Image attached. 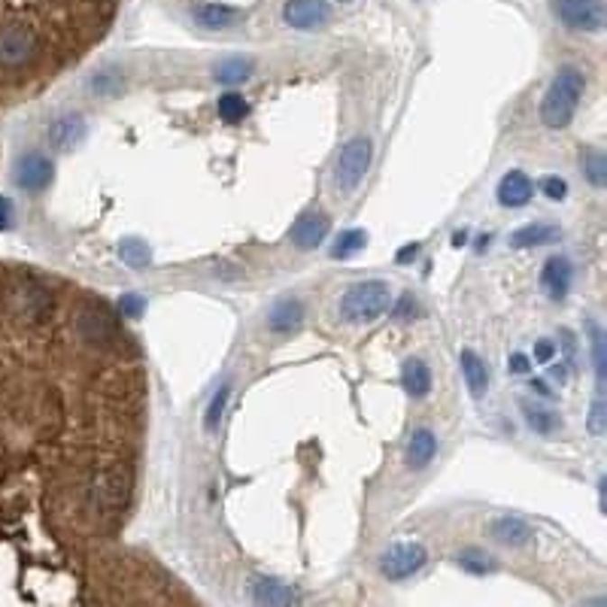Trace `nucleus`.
Segmentation results:
<instances>
[{"mask_svg": "<svg viewBox=\"0 0 607 607\" xmlns=\"http://www.w3.org/2000/svg\"><path fill=\"white\" fill-rule=\"evenodd\" d=\"M562 231L556 225H547V222H538V225H526L510 235V246L513 249H531V246H547L553 240H559Z\"/></svg>", "mask_w": 607, "mask_h": 607, "instance_id": "nucleus-18", "label": "nucleus"}, {"mask_svg": "<svg viewBox=\"0 0 607 607\" xmlns=\"http://www.w3.org/2000/svg\"><path fill=\"white\" fill-rule=\"evenodd\" d=\"M128 501V474L122 468H104L91 480V504L101 513L122 510V504Z\"/></svg>", "mask_w": 607, "mask_h": 607, "instance_id": "nucleus-7", "label": "nucleus"}, {"mask_svg": "<svg viewBox=\"0 0 607 607\" xmlns=\"http://www.w3.org/2000/svg\"><path fill=\"white\" fill-rule=\"evenodd\" d=\"M143 307H146V301H143V298H140V295H124L122 301H119V310H122L124 319H140Z\"/></svg>", "mask_w": 607, "mask_h": 607, "instance_id": "nucleus-35", "label": "nucleus"}, {"mask_svg": "<svg viewBox=\"0 0 607 607\" xmlns=\"http://www.w3.org/2000/svg\"><path fill=\"white\" fill-rule=\"evenodd\" d=\"M82 137H86V122H82L79 113H64L61 119H55L49 124V143L55 149H61V152L73 149Z\"/></svg>", "mask_w": 607, "mask_h": 607, "instance_id": "nucleus-12", "label": "nucleus"}, {"mask_svg": "<svg viewBox=\"0 0 607 607\" xmlns=\"http://www.w3.org/2000/svg\"><path fill=\"white\" fill-rule=\"evenodd\" d=\"M437 455V437L431 428H417L407 444V468L410 471H422L428 468L431 459Z\"/></svg>", "mask_w": 607, "mask_h": 607, "instance_id": "nucleus-14", "label": "nucleus"}, {"mask_svg": "<svg viewBox=\"0 0 607 607\" xmlns=\"http://www.w3.org/2000/svg\"><path fill=\"white\" fill-rule=\"evenodd\" d=\"M0 228H13V204H10V198H0Z\"/></svg>", "mask_w": 607, "mask_h": 607, "instance_id": "nucleus-39", "label": "nucleus"}, {"mask_svg": "<svg viewBox=\"0 0 607 607\" xmlns=\"http://www.w3.org/2000/svg\"><path fill=\"white\" fill-rule=\"evenodd\" d=\"M553 353H556L553 340H538V344H535V359H538V364L553 362Z\"/></svg>", "mask_w": 607, "mask_h": 607, "instance_id": "nucleus-38", "label": "nucleus"}, {"mask_svg": "<svg viewBox=\"0 0 607 607\" xmlns=\"http://www.w3.org/2000/svg\"><path fill=\"white\" fill-rule=\"evenodd\" d=\"M540 191H544L550 201H565V195H568V182L562 177H547L540 179Z\"/></svg>", "mask_w": 607, "mask_h": 607, "instance_id": "nucleus-33", "label": "nucleus"}, {"mask_svg": "<svg viewBox=\"0 0 607 607\" xmlns=\"http://www.w3.org/2000/svg\"><path fill=\"white\" fill-rule=\"evenodd\" d=\"M426 562H428L426 547L407 540V544L389 547V550L380 556V571L386 580H407L426 568Z\"/></svg>", "mask_w": 607, "mask_h": 607, "instance_id": "nucleus-6", "label": "nucleus"}, {"mask_svg": "<svg viewBox=\"0 0 607 607\" xmlns=\"http://www.w3.org/2000/svg\"><path fill=\"white\" fill-rule=\"evenodd\" d=\"M249 73H253V61H246V58H240V55L222 58V61L213 68V77L219 82H225V86H237V82L249 79Z\"/></svg>", "mask_w": 607, "mask_h": 607, "instance_id": "nucleus-22", "label": "nucleus"}, {"mask_svg": "<svg viewBox=\"0 0 607 607\" xmlns=\"http://www.w3.org/2000/svg\"><path fill=\"white\" fill-rule=\"evenodd\" d=\"M584 91H586L584 73L577 68H562L550 82V88H547L544 101H540V122L553 131L568 128L580 101H584Z\"/></svg>", "mask_w": 607, "mask_h": 607, "instance_id": "nucleus-1", "label": "nucleus"}, {"mask_svg": "<svg viewBox=\"0 0 607 607\" xmlns=\"http://www.w3.org/2000/svg\"><path fill=\"white\" fill-rule=\"evenodd\" d=\"M228 395H231V389H228V386L216 389L213 401H210V407H207V419H204V426L210 428V431H216V428H219V422H222V413H225V407H228Z\"/></svg>", "mask_w": 607, "mask_h": 607, "instance_id": "nucleus-28", "label": "nucleus"}, {"mask_svg": "<svg viewBox=\"0 0 607 607\" xmlns=\"http://www.w3.org/2000/svg\"><path fill=\"white\" fill-rule=\"evenodd\" d=\"M459 364H462V377L464 382H468V392L471 398H483L486 389H489V368L486 362L480 359L474 349H464V353L459 355Z\"/></svg>", "mask_w": 607, "mask_h": 607, "instance_id": "nucleus-16", "label": "nucleus"}, {"mask_svg": "<svg viewBox=\"0 0 607 607\" xmlns=\"http://www.w3.org/2000/svg\"><path fill=\"white\" fill-rule=\"evenodd\" d=\"M340 4H349V0H340Z\"/></svg>", "mask_w": 607, "mask_h": 607, "instance_id": "nucleus-44", "label": "nucleus"}, {"mask_svg": "<svg viewBox=\"0 0 607 607\" xmlns=\"http://www.w3.org/2000/svg\"><path fill=\"white\" fill-rule=\"evenodd\" d=\"M326 235H328V216L304 213L292 228V244L301 249V253H310V249H316L326 240Z\"/></svg>", "mask_w": 607, "mask_h": 607, "instance_id": "nucleus-11", "label": "nucleus"}, {"mask_svg": "<svg viewBox=\"0 0 607 607\" xmlns=\"http://www.w3.org/2000/svg\"><path fill=\"white\" fill-rule=\"evenodd\" d=\"M417 255H419V244H407V249L398 253V262H410V259H417Z\"/></svg>", "mask_w": 607, "mask_h": 607, "instance_id": "nucleus-40", "label": "nucleus"}, {"mask_svg": "<svg viewBox=\"0 0 607 607\" xmlns=\"http://www.w3.org/2000/svg\"><path fill=\"white\" fill-rule=\"evenodd\" d=\"M464 240H468V235H462V231H459V235H455V237H453V244H455V246H462V244H464Z\"/></svg>", "mask_w": 607, "mask_h": 607, "instance_id": "nucleus-43", "label": "nucleus"}, {"mask_svg": "<svg viewBox=\"0 0 607 607\" xmlns=\"http://www.w3.org/2000/svg\"><path fill=\"white\" fill-rule=\"evenodd\" d=\"M531 195H535V186H531V179L522 170H510L498 182V201H501V207H510V210L526 207Z\"/></svg>", "mask_w": 607, "mask_h": 607, "instance_id": "nucleus-13", "label": "nucleus"}, {"mask_svg": "<svg viewBox=\"0 0 607 607\" xmlns=\"http://www.w3.org/2000/svg\"><path fill=\"white\" fill-rule=\"evenodd\" d=\"M373 161V146L368 137H353L340 149L337 168H335V186L340 191H353L362 186V179L368 177Z\"/></svg>", "mask_w": 607, "mask_h": 607, "instance_id": "nucleus-3", "label": "nucleus"}, {"mask_svg": "<svg viewBox=\"0 0 607 607\" xmlns=\"http://www.w3.org/2000/svg\"><path fill=\"white\" fill-rule=\"evenodd\" d=\"M79 328H82V335H86V337L91 340V344H104V340L113 335V326H110V319H106L104 313H95V310L82 313V319H79Z\"/></svg>", "mask_w": 607, "mask_h": 607, "instance_id": "nucleus-23", "label": "nucleus"}, {"mask_svg": "<svg viewBox=\"0 0 607 607\" xmlns=\"http://www.w3.org/2000/svg\"><path fill=\"white\" fill-rule=\"evenodd\" d=\"M364 246H368V235H364L362 228H346L344 235L335 240V249H331V255H335V259H349V255L362 253Z\"/></svg>", "mask_w": 607, "mask_h": 607, "instance_id": "nucleus-24", "label": "nucleus"}, {"mask_svg": "<svg viewBox=\"0 0 607 607\" xmlns=\"http://www.w3.org/2000/svg\"><path fill=\"white\" fill-rule=\"evenodd\" d=\"M119 255L131 264V268H143V264H149V259H152L149 246L140 244V240H124L122 249H119Z\"/></svg>", "mask_w": 607, "mask_h": 607, "instance_id": "nucleus-29", "label": "nucleus"}, {"mask_svg": "<svg viewBox=\"0 0 607 607\" xmlns=\"http://www.w3.org/2000/svg\"><path fill=\"white\" fill-rule=\"evenodd\" d=\"M553 15L568 31L595 34L604 28V4L602 0H553Z\"/></svg>", "mask_w": 607, "mask_h": 607, "instance_id": "nucleus-4", "label": "nucleus"}, {"mask_svg": "<svg viewBox=\"0 0 607 607\" xmlns=\"http://www.w3.org/2000/svg\"><path fill=\"white\" fill-rule=\"evenodd\" d=\"M91 88H95L97 95H115V91L122 88V77L115 70H104V73H97V77H95Z\"/></svg>", "mask_w": 607, "mask_h": 607, "instance_id": "nucleus-31", "label": "nucleus"}, {"mask_svg": "<svg viewBox=\"0 0 607 607\" xmlns=\"http://www.w3.org/2000/svg\"><path fill=\"white\" fill-rule=\"evenodd\" d=\"M253 598L259 604H295L298 602V595L292 589L286 584H280V580H271V577L253 580Z\"/></svg>", "mask_w": 607, "mask_h": 607, "instance_id": "nucleus-20", "label": "nucleus"}, {"mask_svg": "<svg viewBox=\"0 0 607 607\" xmlns=\"http://www.w3.org/2000/svg\"><path fill=\"white\" fill-rule=\"evenodd\" d=\"M249 113V104L244 95H237V91H228V95L219 97V115L225 119L228 124H237L244 122Z\"/></svg>", "mask_w": 607, "mask_h": 607, "instance_id": "nucleus-27", "label": "nucleus"}, {"mask_svg": "<svg viewBox=\"0 0 607 607\" xmlns=\"http://www.w3.org/2000/svg\"><path fill=\"white\" fill-rule=\"evenodd\" d=\"M282 19H286L289 28L316 31V28H322V24H328L331 6L326 0H289L286 10H282Z\"/></svg>", "mask_w": 607, "mask_h": 607, "instance_id": "nucleus-8", "label": "nucleus"}, {"mask_svg": "<svg viewBox=\"0 0 607 607\" xmlns=\"http://www.w3.org/2000/svg\"><path fill=\"white\" fill-rule=\"evenodd\" d=\"M417 316H419V304L413 301L410 295H401L392 304V319H398V322H410V319H417Z\"/></svg>", "mask_w": 607, "mask_h": 607, "instance_id": "nucleus-32", "label": "nucleus"}, {"mask_svg": "<svg viewBox=\"0 0 607 607\" xmlns=\"http://www.w3.org/2000/svg\"><path fill=\"white\" fill-rule=\"evenodd\" d=\"M531 392L540 395V398H550V389H547L544 380H531Z\"/></svg>", "mask_w": 607, "mask_h": 607, "instance_id": "nucleus-41", "label": "nucleus"}, {"mask_svg": "<svg viewBox=\"0 0 607 607\" xmlns=\"http://www.w3.org/2000/svg\"><path fill=\"white\" fill-rule=\"evenodd\" d=\"M522 413H526L529 428L538 431V435H553V431L559 428V417L550 410H540L535 404H522Z\"/></svg>", "mask_w": 607, "mask_h": 607, "instance_id": "nucleus-25", "label": "nucleus"}, {"mask_svg": "<svg viewBox=\"0 0 607 607\" xmlns=\"http://www.w3.org/2000/svg\"><path fill=\"white\" fill-rule=\"evenodd\" d=\"M34 55H37V34L28 24L13 22L0 28V68L6 70L24 68Z\"/></svg>", "mask_w": 607, "mask_h": 607, "instance_id": "nucleus-5", "label": "nucleus"}, {"mask_svg": "<svg viewBox=\"0 0 607 607\" xmlns=\"http://www.w3.org/2000/svg\"><path fill=\"white\" fill-rule=\"evenodd\" d=\"M401 382H404V392L413 398H426L431 392V371L426 362L419 359H407L401 368Z\"/></svg>", "mask_w": 607, "mask_h": 607, "instance_id": "nucleus-19", "label": "nucleus"}, {"mask_svg": "<svg viewBox=\"0 0 607 607\" xmlns=\"http://www.w3.org/2000/svg\"><path fill=\"white\" fill-rule=\"evenodd\" d=\"M191 19L207 31H222L228 28V24H235L240 19V13L225 4H198L195 10H191Z\"/></svg>", "mask_w": 607, "mask_h": 607, "instance_id": "nucleus-17", "label": "nucleus"}, {"mask_svg": "<svg viewBox=\"0 0 607 607\" xmlns=\"http://www.w3.org/2000/svg\"><path fill=\"white\" fill-rule=\"evenodd\" d=\"M392 304V289L382 280H364L346 289V295L340 298V316L346 322H373Z\"/></svg>", "mask_w": 607, "mask_h": 607, "instance_id": "nucleus-2", "label": "nucleus"}, {"mask_svg": "<svg viewBox=\"0 0 607 607\" xmlns=\"http://www.w3.org/2000/svg\"><path fill=\"white\" fill-rule=\"evenodd\" d=\"M571 280H574V271L565 255H550V259L544 262L540 286H544V292L550 295V301H565V295L571 292Z\"/></svg>", "mask_w": 607, "mask_h": 607, "instance_id": "nucleus-10", "label": "nucleus"}, {"mask_svg": "<svg viewBox=\"0 0 607 607\" xmlns=\"http://www.w3.org/2000/svg\"><path fill=\"white\" fill-rule=\"evenodd\" d=\"M55 177V164L43 152H28L15 164V182L24 191H43Z\"/></svg>", "mask_w": 607, "mask_h": 607, "instance_id": "nucleus-9", "label": "nucleus"}, {"mask_svg": "<svg viewBox=\"0 0 607 607\" xmlns=\"http://www.w3.org/2000/svg\"><path fill=\"white\" fill-rule=\"evenodd\" d=\"M489 535L504 547H526L531 540V526L520 517H498L489 526Z\"/></svg>", "mask_w": 607, "mask_h": 607, "instance_id": "nucleus-15", "label": "nucleus"}, {"mask_svg": "<svg viewBox=\"0 0 607 607\" xmlns=\"http://www.w3.org/2000/svg\"><path fill=\"white\" fill-rule=\"evenodd\" d=\"M553 377H556V380H565V377H568V373H565L562 364H556V368H553Z\"/></svg>", "mask_w": 607, "mask_h": 607, "instance_id": "nucleus-42", "label": "nucleus"}, {"mask_svg": "<svg viewBox=\"0 0 607 607\" xmlns=\"http://www.w3.org/2000/svg\"><path fill=\"white\" fill-rule=\"evenodd\" d=\"M459 565H462L464 571H471V574H489V571L495 568L492 556H486L483 550H464L459 556Z\"/></svg>", "mask_w": 607, "mask_h": 607, "instance_id": "nucleus-30", "label": "nucleus"}, {"mask_svg": "<svg viewBox=\"0 0 607 607\" xmlns=\"http://www.w3.org/2000/svg\"><path fill=\"white\" fill-rule=\"evenodd\" d=\"M586 426H589V431H593L595 437L604 435V398H595V401H593V410H589Z\"/></svg>", "mask_w": 607, "mask_h": 607, "instance_id": "nucleus-34", "label": "nucleus"}, {"mask_svg": "<svg viewBox=\"0 0 607 607\" xmlns=\"http://www.w3.org/2000/svg\"><path fill=\"white\" fill-rule=\"evenodd\" d=\"M301 319H304V304L295 301V298H282V301L271 310L268 326H271V331H292L301 326Z\"/></svg>", "mask_w": 607, "mask_h": 607, "instance_id": "nucleus-21", "label": "nucleus"}, {"mask_svg": "<svg viewBox=\"0 0 607 607\" xmlns=\"http://www.w3.org/2000/svg\"><path fill=\"white\" fill-rule=\"evenodd\" d=\"M593 359H595L598 382H604V337H602V331H595V340H593Z\"/></svg>", "mask_w": 607, "mask_h": 607, "instance_id": "nucleus-36", "label": "nucleus"}, {"mask_svg": "<svg viewBox=\"0 0 607 607\" xmlns=\"http://www.w3.org/2000/svg\"><path fill=\"white\" fill-rule=\"evenodd\" d=\"M580 164H584L586 179L593 182L595 189H604V182H607V161H604V152H598V149H586L584 158H580Z\"/></svg>", "mask_w": 607, "mask_h": 607, "instance_id": "nucleus-26", "label": "nucleus"}, {"mask_svg": "<svg viewBox=\"0 0 607 607\" xmlns=\"http://www.w3.org/2000/svg\"><path fill=\"white\" fill-rule=\"evenodd\" d=\"M507 368L510 373H529L531 371V362L526 353H510V359H507Z\"/></svg>", "mask_w": 607, "mask_h": 607, "instance_id": "nucleus-37", "label": "nucleus"}]
</instances>
